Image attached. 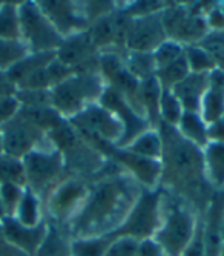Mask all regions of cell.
<instances>
[{
    "label": "cell",
    "instance_id": "cell-13",
    "mask_svg": "<svg viewBox=\"0 0 224 256\" xmlns=\"http://www.w3.org/2000/svg\"><path fill=\"white\" fill-rule=\"evenodd\" d=\"M98 103L114 114L124 128V135L122 138V142L116 148H120V149L128 148L137 136H140L143 132L152 129L149 122L137 110H134V108L123 98L122 94H118L116 89L106 86Z\"/></svg>",
    "mask_w": 224,
    "mask_h": 256
},
{
    "label": "cell",
    "instance_id": "cell-17",
    "mask_svg": "<svg viewBox=\"0 0 224 256\" xmlns=\"http://www.w3.org/2000/svg\"><path fill=\"white\" fill-rule=\"evenodd\" d=\"M0 226H2L5 240L16 248L28 253L30 256L36 254L48 232V224L44 221L37 227H26L22 226L12 216H5L0 221Z\"/></svg>",
    "mask_w": 224,
    "mask_h": 256
},
{
    "label": "cell",
    "instance_id": "cell-30",
    "mask_svg": "<svg viewBox=\"0 0 224 256\" xmlns=\"http://www.w3.org/2000/svg\"><path fill=\"white\" fill-rule=\"evenodd\" d=\"M30 52V48L22 40L0 38V72H6Z\"/></svg>",
    "mask_w": 224,
    "mask_h": 256
},
{
    "label": "cell",
    "instance_id": "cell-37",
    "mask_svg": "<svg viewBox=\"0 0 224 256\" xmlns=\"http://www.w3.org/2000/svg\"><path fill=\"white\" fill-rule=\"evenodd\" d=\"M198 44L212 56L216 66L224 71V32H208Z\"/></svg>",
    "mask_w": 224,
    "mask_h": 256
},
{
    "label": "cell",
    "instance_id": "cell-18",
    "mask_svg": "<svg viewBox=\"0 0 224 256\" xmlns=\"http://www.w3.org/2000/svg\"><path fill=\"white\" fill-rule=\"evenodd\" d=\"M210 86V74L190 72L184 80L175 84L170 90L182 103L184 112H200V104Z\"/></svg>",
    "mask_w": 224,
    "mask_h": 256
},
{
    "label": "cell",
    "instance_id": "cell-40",
    "mask_svg": "<svg viewBox=\"0 0 224 256\" xmlns=\"http://www.w3.org/2000/svg\"><path fill=\"white\" fill-rule=\"evenodd\" d=\"M20 110V103L14 96L5 97L4 100H0V126L11 122Z\"/></svg>",
    "mask_w": 224,
    "mask_h": 256
},
{
    "label": "cell",
    "instance_id": "cell-33",
    "mask_svg": "<svg viewBox=\"0 0 224 256\" xmlns=\"http://www.w3.org/2000/svg\"><path fill=\"white\" fill-rule=\"evenodd\" d=\"M184 114V109L178 98L174 96L170 89H163L162 88V97H160V122L166 123L169 126L176 128L180 123L182 117Z\"/></svg>",
    "mask_w": 224,
    "mask_h": 256
},
{
    "label": "cell",
    "instance_id": "cell-41",
    "mask_svg": "<svg viewBox=\"0 0 224 256\" xmlns=\"http://www.w3.org/2000/svg\"><path fill=\"white\" fill-rule=\"evenodd\" d=\"M136 256H166V253L154 238H149V240H143L138 242Z\"/></svg>",
    "mask_w": 224,
    "mask_h": 256
},
{
    "label": "cell",
    "instance_id": "cell-45",
    "mask_svg": "<svg viewBox=\"0 0 224 256\" xmlns=\"http://www.w3.org/2000/svg\"><path fill=\"white\" fill-rule=\"evenodd\" d=\"M221 241L224 242V214H222V218H221Z\"/></svg>",
    "mask_w": 224,
    "mask_h": 256
},
{
    "label": "cell",
    "instance_id": "cell-23",
    "mask_svg": "<svg viewBox=\"0 0 224 256\" xmlns=\"http://www.w3.org/2000/svg\"><path fill=\"white\" fill-rule=\"evenodd\" d=\"M176 130L200 149H204L209 144L208 124L198 112H184L180 123L176 124Z\"/></svg>",
    "mask_w": 224,
    "mask_h": 256
},
{
    "label": "cell",
    "instance_id": "cell-47",
    "mask_svg": "<svg viewBox=\"0 0 224 256\" xmlns=\"http://www.w3.org/2000/svg\"><path fill=\"white\" fill-rule=\"evenodd\" d=\"M4 154V149H2V136H0V155Z\"/></svg>",
    "mask_w": 224,
    "mask_h": 256
},
{
    "label": "cell",
    "instance_id": "cell-19",
    "mask_svg": "<svg viewBox=\"0 0 224 256\" xmlns=\"http://www.w3.org/2000/svg\"><path fill=\"white\" fill-rule=\"evenodd\" d=\"M116 11H112L110 14H106V16L97 18L88 28V32H89V37H91V40H92V44L100 52H108V51L120 52L118 46H117Z\"/></svg>",
    "mask_w": 224,
    "mask_h": 256
},
{
    "label": "cell",
    "instance_id": "cell-8",
    "mask_svg": "<svg viewBox=\"0 0 224 256\" xmlns=\"http://www.w3.org/2000/svg\"><path fill=\"white\" fill-rule=\"evenodd\" d=\"M22 161L25 168L26 188L38 196L44 190L50 192L64 172L63 155L51 144L48 148L38 146L26 154Z\"/></svg>",
    "mask_w": 224,
    "mask_h": 256
},
{
    "label": "cell",
    "instance_id": "cell-6",
    "mask_svg": "<svg viewBox=\"0 0 224 256\" xmlns=\"http://www.w3.org/2000/svg\"><path fill=\"white\" fill-rule=\"evenodd\" d=\"M20 36L31 52H56L63 37L42 12L37 2L18 4Z\"/></svg>",
    "mask_w": 224,
    "mask_h": 256
},
{
    "label": "cell",
    "instance_id": "cell-20",
    "mask_svg": "<svg viewBox=\"0 0 224 256\" xmlns=\"http://www.w3.org/2000/svg\"><path fill=\"white\" fill-rule=\"evenodd\" d=\"M160 97L162 86L156 77H150L148 80L140 82V100L142 108L144 110L146 120L149 122L152 129H156L160 124Z\"/></svg>",
    "mask_w": 224,
    "mask_h": 256
},
{
    "label": "cell",
    "instance_id": "cell-25",
    "mask_svg": "<svg viewBox=\"0 0 224 256\" xmlns=\"http://www.w3.org/2000/svg\"><path fill=\"white\" fill-rule=\"evenodd\" d=\"M42 212H43V206L40 202V196L36 195L31 189L25 188L24 195H22V200L12 218L17 220L22 226L37 227L38 224L43 222Z\"/></svg>",
    "mask_w": 224,
    "mask_h": 256
},
{
    "label": "cell",
    "instance_id": "cell-42",
    "mask_svg": "<svg viewBox=\"0 0 224 256\" xmlns=\"http://www.w3.org/2000/svg\"><path fill=\"white\" fill-rule=\"evenodd\" d=\"M209 143H224V115L214 124L208 126Z\"/></svg>",
    "mask_w": 224,
    "mask_h": 256
},
{
    "label": "cell",
    "instance_id": "cell-38",
    "mask_svg": "<svg viewBox=\"0 0 224 256\" xmlns=\"http://www.w3.org/2000/svg\"><path fill=\"white\" fill-rule=\"evenodd\" d=\"M138 242L140 241L129 238V236L114 238V240H110V244L104 256H136Z\"/></svg>",
    "mask_w": 224,
    "mask_h": 256
},
{
    "label": "cell",
    "instance_id": "cell-34",
    "mask_svg": "<svg viewBox=\"0 0 224 256\" xmlns=\"http://www.w3.org/2000/svg\"><path fill=\"white\" fill-rule=\"evenodd\" d=\"M109 244L108 236L71 240V256H104Z\"/></svg>",
    "mask_w": 224,
    "mask_h": 256
},
{
    "label": "cell",
    "instance_id": "cell-26",
    "mask_svg": "<svg viewBox=\"0 0 224 256\" xmlns=\"http://www.w3.org/2000/svg\"><path fill=\"white\" fill-rule=\"evenodd\" d=\"M124 149L129 150L134 155L142 156V158L160 161L162 160L163 144H162V136H160L158 129H149V130L143 132L140 136H137Z\"/></svg>",
    "mask_w": 224,
    "mask_h": 256
},
{
    "label": "cell",
    "instance_id": "cell-11",
    "mask_svg": "<svg viewBox=\"0 0 224 256\" xmlns=\"http://www.w3.org/2000/svg\"><path fill=\"white\" fill-rule=\"evenodd\" d=\"M56 58L71 68L74 74L100 72V51L92 44L88 30L64 37Z\"/></svg>",
    "mask_w": 224,
    "mask_h": 256
},
{
    "label": "cell",
    "instance_id": "cell-24",
    "mask_svg": "<svg viewBox=\"0 0 224 256\" xmlns=\"http://www.w3.org/2000/svg\"><path fill=\"white\" fill-rule=\"evenodd\" d=\"M56 58V52H30L25 58L16 63L11 69L5 72L6 77L17 86L22 80L34 74L38 69L48 66Z\"/></svg>",
    "mask_w": 224,
    "mask_h": 256
},
{
    "label": "cell",
    "instance_id": "cell-2",
    "mask_svg": "<svg viewBox=\"0 0 224 256\" xmlns=\"http://www.w3.org/2000/svg\"><path fill=\"white\" fill-rule=\"evenodd\" d=\"M156 129L163 144L160 188L184 200L195 210L198 207L206 210L212 200L208 189L212 188L204 174L203 149L188 142L174 126L160 122Z\"/></svg>",
    "mask_w": 224,
    "mask_h": 256
},
{
    "label": "cell",
    "instance_id": "cell-28",
    "mask_svg": "<svg viewBox=\"0 0 224 256\" xmlns=\"http://www.w3.org/2000/svg\"><path fill=\"white\" fill-rule=\"evenodd\" d=\"M0 38L22 40L20 22H18V4H12V2L0 4Z\"/></svg>",
    "mask_w": 224,
    "mask_h": 256
},
{
    "label": "cell",
    "instance_id": "cell-5",
    "mask_svg": "<svg viewBox=\"0 0 224 256\" xmlns=\"http://www.w3.org/2000/svg\"><path fill=\"white\" fill-rule=\"evenodd\" d=\"M164 190L162 188L143 189L123 224L108 238L114 240L120 236H129L137 241L154 238L162 224Z\"/></svg>",
    "mask_w": 224,
    "mask_h": 256
},
{
    "label": "cell",
    "instance_id": "cell-15",
    "mask_svg": "<svg viewBox=\"0 0 224 256\" xmlns=\"http://www.w3.org/2000/svg\"><path fill=\"white\" fill-rule=\"evenodd\" d=\"M102 150H109L117 161V164L122 169H128V174L136 180L143 189H156L160 188L162 181V161L142 158L138 155H134L126 149H120L112 144L102 143L98 146Z\"/></svg>",
    "mask_w": 224,
    "mask_h": 256
},
{
    "label": "cell",
    "instance_id": "cell-7",
    "mask_svg": "<svg viewBox=\"0 0 224 256\" xmlns=\"http://www.w3.org/2000/svg\"><path fill=\"white\" fill-rule=\"evenodd\" d=\"M162 23L168 38L183 46L198 44L209 32L206 16L189 5L168 4L162 11Z\"/></svg>",
    "mask_w": 224,
    "mask_h": 256
},
{
    "label": "cell",
    "instance_id": "cell-14",
    "mask_svg": "<svg viewBox=\"0 0 224 256\" xmlns=\"http://www.w3.org/2000/svg\"><path fill=\"white\" fill-rule=\"evenodd\" d=\"M168 40L162 23V12L132 18L126 37V51L154 54Z\"/></svg>",
    "mask_w": 224,
    "mask_h": 256
},
{
    "label": "cell",
    "instance_id": "cell-43",
    "mask_svg": "<svg viewBox=\"0 0 224 256\" xmlns=\"http://www.w3.org/2000/svg\"><path fill=\"white\" fill-rule=\"evenodd\" d=\"M16 84L6 77L5 72H0V100L16 94Z\"/></svg>",
    "mask_w": 224,
    "mask_h": 256
},
{
    "label": "cell",
    "instance_id": "cell-3",
    "mask_svg": "<svg viewBox=\"0 0 224 256\" xmlns=\"http://www.w3.org/2000/svg\"><path fill=\"white\" fill-rule=\"evenodd\" d=\"M198 221L200 216L189 202L164 190L163 218L154 240L166 256H182L195 235Z\"/></svg>",
    "mask_w": 224,
    "mask_h": 256
},
{
    "label": "cell",
    "instance_id": "cell-39",
    "mask_svg": "<svg viewBox=\"0 0 224 256\" xmlns=\"http://www.w3.org/2000/svg\"><path fill=\"white\" fill-rule=\"evenodd\" d=\"M182 256H206V230H204V221L200 218L195 235L188 246V248L183 252Z\"/></svg>",
    "mask_w": 224,
    "mask_h": 256
},
{
    "label": "cell",
    "instance_id": "cell-21",
    "mask_svg": "<svg viewBox=\"0 0 224 256\" xmlns=\"http://www.w3.org/2000/svg\"><path fill=\"white\" fill-rule=\"evenodd\" d=\"M204 174L210 188H224V143H209L203 149Z\"/></svg>",
    "mask_w": 224,
    "mask_h": 256
},
{
    "label": "cell",
    "instance_id": "cell-29",
    "mask_svg": "<svg viewBox=\"0 0 224 256\" xmlns=\"http://www.w3.org/2000/svg\"><path fill=\"white\" fill-rule=\"evenodd\" d=\"M190 74V69L189 64L186 62L184 54L182 57H178L175 62L169 63L168 66L162 68L156 71L155 77L158 80L160 86L163 89H172L175 84H178L182 80H184Z\"/></svg>",
    "mask_w": 224,
    "mask_h": 256
},
{
    "label": "cell",
    "instance_id": "cell-35",
    "mask_svg": "<svg viewBox=\"0 0 224 256\" xmlns=\"http://www.w3.org/2000/svg\"><path fill=\"white\" fill-rule=\"evenodd\" d=\"M24 190L25 188H20V186L11 182H0V201H2L5 216H14Z\"/></svg>",
    "mask_w": 224,
    "mask_h": 256
},
{
    "label": "cell",
    "instance_id": "cell-12",
    "mask_svg": "<svg viewBox=\"0 0 224 256\" xmlns=\"http://www.w3.org/2000/svg\"><path fill=\"white\" fill-rule=\"evenodd\" d=\"M0 136L4 155L22 160L43 143L46 134L26 120L24 115L17 114L11 122L0 126Z\"/></svg>",
    "mask_w": 224,
    "mask_h": 256
},
{
    "label": "cell",
    "instance_id": "cell-22",
    "mask_svg": "<svg viewBox=\"0 0 224 256\" xmlns=\"http://www.w3.org/2000/svg\"><path fill=\"white\" fill-rule=\"evenodd\" d=\"M34 256H71V236L64 227L48 224V232Z\"/></svg>",
    "mask_w": 224,
    "mask_h": 256
},
{
    "label": "cell",
    "instance_id": "cell-36",
    "mask_svg": "<svg viewBox=\"0 0 224 256\" xmlns=\"http://www.w3.org/2000/svg\"><path fill=\"white\" fill-rule=\"evenodd\" d=\"M183 54H184V46L168 38L166 42L162 43V46H158V50L154 52L156 71L162 69V68H164V66H168L169 63L175 62L178 57H182Z\"/></svg>",
    "mask_w": 224,
    "mask_h": 256
},
{
    "label": "cell",
    "instance_id": "cell-27",
    "mask_svg": "<svg viewBox=\"0 0 224 256\" xmlns=\"http://www.w3.org/2000/svg\"><path fill=\"white\" fill-rule=\"evenodd\" d=\"M122 56H123V62H124V66L128 68V71L140 82L155 77L156 64H155L154 54L124 51Z\"/></svg>",
    "mask_w": 224,
    "mask_h": 256
},
{
    "label": "cell",
    "instance_id": "cell-31",
    "mask_svg": "<svg viewBox=\"0 0 224 256\" xmlns=\"http://www.w3.org/2000/svg\"><path fill=\"white\" fill-rule=\"evenodd\" d=\"M184 57L190 72L194 74H210L218 68L212 56L204 48H201L200 44L184 46Z\"/></svg>",
    "mask_w": 224,
    "mask_h": 256
},
{
    "label": "cell",
    "instance_id": "cell-4",
    "mask_svg": "<svg viewBox=\"0 0 224 256\" xmlns=\"http://www.w3.org/2000/svg\"><path fill=\"white\" fill-rule=\"evenodd\" d=\"M106 82L100 72L74 74L50 89L51 108L66 122L100 102Z\"/></svg>",
    "mask_w": 224,
    "mask_h": 256
},
{
    "label": "cell",
    "instance_id": "cell-9",
    "mask_svg": "<svg viewBox=\"0 0 224 256\" xmlns=\"http://www.w3.org/2000/svg\"><path fill=\"white\" fill-rule=\"evenodd\" d=\"M68 122L78 134L94 138L97 144L117 146L124 135V128L120 120L100 103L89 106Z\"/></svg>",
    "mask_w": 224,
    "mask_h": 256
},
{
    "label": "cell",
    "instance_id": "cell-16",
    "mask_svg": "<svg viewBox=\"0 0 224 256\" xmlns=\"http://www.w3.org/2000/svg\"><path fill=\"white\" fill-rule=\"evenodd\" d=\"M37 5L63 38L89 28V22L83 14L82 4L52 0V2H37Z\"/></svg>",
    "mask_w": 224,
    "mask_h": 256
},
{
    "label": "cell",
    "instance_id": "cell-46",
    "mask_svg": "<svg viewBox=\"0 0 224 256\" xmlns=\"http://www.w3.org/2000/svg\"><path fill=\"white\" fill-rule=\"evenodd\" d=\"M218 256H224V242L221 244V248H220V253H218Z\"/></svg>",
    "mask_w": 224,
    "mask_h": 256
},
{
    "label": "cell",
    "instance_id": "cell-1",
    "mask_svg": "<svg viewBox=\"0 0 224 256\" xmlns=\"http://www.w3.org/2000/svg\"><path fill=\"white\" fill-rule=\"evenodd\" d=\"M143 188L129 174H110L97 181L66 226L71 240L109 236L123 224Z\"/></svg>",
    "mask_w": 224,
    "mask_h": 256
},
{
    "label": "cell",
    "instance_id": "cell-44",
    "mask_svg": "<svg viewBox=\"0 0 224 256\" xmlns=\"http://www.w3.org/2000/svg\"><path fill=\"white\" fill-rule=\"evenodd\" d=\"M8 247H10V242L5 240V235H4L2 226H0V256H5V253H6Z\"/></svg>",
    "mask_w": 224,
    "mask_h": 256
},
{
    "label": "cell",
    "instance_id": "cell-32",
    "mask_svg": "<svg viewBox=\"0 0 224 256\" xmlns=\"http://www.w3.org/2000/svg\"><path fill=\"white\" fill-rule=\"evenodd\" d=\"M0 182H11L20 188H26L24 161L4 154L0 155Z\"/></svg>",
    "mask_w": 224,
    "mask_h": 256
},
{
    "label": "cell",
    "instance_id": "cell-10",
    "mask_svg": "<svg viewBox=\"0 0 224 256\" xmlns=\"http://www.w3.org/2000/svg\"><path fill=\"white\" fill-rule=\"evenodd\" d=\"M88 192L89 186L80 178L62 180L48 192L46 206H43V208H46L52 224L66 227L83 204Z\"/></svg>",
    "mask_w": 224,
    "mask_h": 256
}]
</instances>
